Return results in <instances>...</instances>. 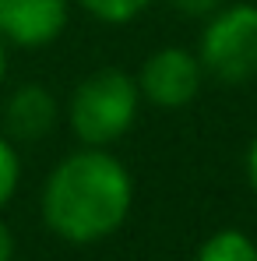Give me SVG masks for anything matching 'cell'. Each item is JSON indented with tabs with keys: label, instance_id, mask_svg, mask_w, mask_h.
I'll return each mask as SVG.
<instances>
[{
	"label": "cell",
	"instance_id": "4",
	"mask_svg": "<svg viewBox=\"0 0 257 261\" xmlns=\"http://www.w3.org/2000/svg\"><path fill=\"white\" fill-rule=\"evenodd\" d=\"M201 82H205V67H201L197 53H190L183 46H162V49L148 53L137 71L141 99L159 110L190 106L201 92Z\"/></svg>",
	"mask_w": 257,
	"mask_h": 261
},
{
	"label": "cell",
	"instance_id": "1",
	"mask_svg": "<svg viewBox=\"0 0 257 261\" xmlns=\"http://www.w3.org/2000/svg\"><path fill=\"white\" fill-rule=\"evenodd\" d=\"M134 180L109 148L81 145L64 155L43 184L39 212L46 229L67 244H99L130 216Z\"/></svg>",
	"mask_w": 257,
	"mask_h": 261
},
{
	"label": "cell",
	"instance_id": "13",
	"mask_svg": "<svg viewBox=\"0 0 257 261\" xmlns=\"http://www.w3.org/2000/svg\"><path fill=\"white\" fill-rule=\"evenodd\" d=\"M7 82V43L0 39V85Z\"/></svg>",
	"mask_w": 257,
	"mask_h": 261
},
{
	"label": "cell",
	"instance_id": "10",
	"mask_svg": "<svg viewBox=\"0 0 257 261\" xmlns=\"http://www.w3.org/2000/svg\"><path fill=\"white\" fill-rule=\"evenodd\" d=\"M169 4L180 14H187V18H208L212 11H218L222 0H169Z\"/></svg>",
	"mask_w": 257,
	"mask_h": 261
},
{
	"label": "cell",
	"instance_id": "7",
	"mask_svg": "<svg viewBox=\"0 0 257 261\" xmlns=\"http://www.w3.org/2000/svg\"><path fill=\"white\" fill-rule=\"evenodd\" d=\"M194 261H257V244L243 229H218L197 247Z\"/></svg>",
	"mask_w": 257,
	"mask_h": 261
},
{
	"label": "cell",
	"instance_id": "5",
	"mask_svg": "<svg viewBox=\"0 0 257 261\" xmlns=\"http://www.w3.org/2000/svg\"><path fill=\"white\" fill-rule=\"evenodd\" d=\"M67 0H0V39L18 49H43L67 29Z\"/></svg>",
	"mask_w": 257,
	"mask_h": 261
},
{
	"label": "cell",
	"instance_id": "8",
	"mask_svg": "<svg viewBox=\"0 0 257 261\" xmlns=\"http://www.w3.org/2000/svg\"><path fill=\"white\" fill-rule=\"evenodd\" d=\"M78 4L85 7L92 18H99L106 25H127L137 14L148 11L152 0H78Z\"/></svg>",
	"mask_w": 257,
	"mask_h": 261
},
{
	"label": "cell",
	"instance_id": "12",
	"mask_svg": "<svg viewBox=\"0 0 257 261\" xmlns=\"http://www.w3.org/2000/svg\"><path fill=\"white\" fill-rule=\"evenodd\" d=\"M247 180H250V187L257 191V138L250 141V148H247Z\"/></svg>",
	"mask_w": 257,
	"mask_h": 261
},
{
	"label": "cell",
	"instance_id": "2",
	"mask_svg": "<svg viewBox=\"0 0 257 261\" xmlns=\"http://www.w3.org/2000/svg\"><path fill=\"white\" fill-rule=\"evenodd\" d=\"M137 110H141L137 78H130L120 67H102L74 85L67 102V124L81 145L109 148L134 127Z\"/></svg>",
	"mask_w": 257,
	"mask_h": 261
},
{
	"label": "cell",
	"instance_id": "11",
	"mask_svg": "<svg viewBox=\"0 0 257 261\" xmlns=\"http://www.w3.org/2000/svg\"><path fill=\"white\" fill-rule=\"evenodd\" d=\"M14 258V237L7 229V222L0 219V261H11Z\"/></svg>",
	"mask_w": 257,
	"mask_h": 261
},
{
	"label": "cell",
	"instance_id": "6",
	"mask_svg": "<svg viewBox=\"0 0 257 261\" xmlns=\"http://www.w3.org/2000/svg\"><path fill=\"white\" fill-rule=\"evenodd\" d=\"M60 124V102L43 82H21L4 99V134L14 145H36Z\"/></svg>",
	"mask_w": 257,
	"mask_h": 261
},
{
	"label": "cell",
	"instance_id": "3",
	"mask_svg": "<svg viewBox=\"0 0 257 261\" xmlns=\"http://www.w3.org/2000/svg\"><path fill=\"white\" fill-rule=\"evenodd\" d=\"M197 60L205 74L222 85H247L257 78V7L233 4L208 14L197 39Z\"/></svg>",
	"mask_w": 257,
	"mask_h": 261
},
{
	"label": "cell",
	"instance_id": "9",
	"mask_svg": "<svg viewBox=\"0 0 257 261\" xmlns=\"http://www.w3.org/2000/svg\"><path fill=\"white\" fill-rule=\"evenodd\" d=\"M18 184H21V155H18V145L0 130V212L18 194Z\"/></svg>",
	"mask_w": 257,
	"mask_h": 261
}]
</instances>
